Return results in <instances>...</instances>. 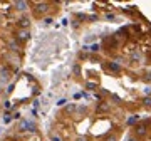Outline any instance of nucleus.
<instances>
[{"label":"nucleus","instance_id":"nucleus-10","mask_svg":"<svg viewBox=\"0 0 151 141\" xmlns=\"http://www.w3.org/2000/svg\"><path fill=\"white\" fill-rule=\"evenodd\" d=\"M27 126H29V121H27V119H24V121H20V124H19V129H20V131H27Z\"/></svg>","mask_w":151,"mask_h":141},{"label":"nucleus","instance_id":"nucleus-1","mask_svg":"<svg viewBox=\"0 0 151 141\" xmlns=\"http://www.w3.org/2000/svg\"><path fill=\"white\" fill-rule=\"evenodd\" d=\"M10 77H12V74H10V70H9V67H2L0 69V81H2V84H5V82H9L10 81Z\"/></svg>","mask_w":151,"mask_h":141},{"label":"nucleus","instance_id":"nucleus-11","mask_svg":"<svg viewBox=\"0 0 151 141\" xmlns=\"http://www.w3.org/2000/svg\"><path fill=\"white\" fill-rule=\"evenodd\" d=\"M99 49H101V45H99L97 42H96V44H92L91 47H87V50H92V52H97Z\"/></svg>","mask_w":151,"mask_h":141},{"label":"nucleus","instance_id":"nucleus-13","mask_svg":"<svg viewBox=\"0 0 151 141\" xmlns=\"http://www.w3.org/2000/svg\"><path fill=\"white\" fill-rule=\"evenodd\" d=\"M138 119H139V116H133V118H129V119H128V124H134Z\"/></svg>","mask_w":151,"mask_h":141},{"label":"nucleus","instance_id":"nucleus-9","mask_svg":"<svg viewBox=\"0 0 151 141\" xmlns=\"http://www.w3.org/2000/svg\"><path fill=\"white\" fill-rule=\"evenodd\" d=\"M27 131H30V133H35V131H37V124H35V123H34V121H29Z\"/></svg>","mask_w":151,"mask_h":141},{"label":"nucleus","instance_id":"nucleus-2","mask_svg":"<svg viewBox=\"0 0 151 141\" xmlns=\"http://www.w3.org/2000/svg\"><path fill=\"white\" fill-rule=\"evenodd\" d=\"M35 7H37L35 12H37L39 15H40V14H45V12L49 10V4L47 2H39V4H35Z\"/></svg>","mask_w":151,"mask_h":141},{"label":"nucleus","instance_id":"nucleus-7","mask_svg":"<svg viewBox=\"0 0 151 141\" xmlns=\"http://www.w3.org/2000/svg\"><path fill=\"white\" fill-rule=\"evenodd\" d=\"M136 135H138V136H145L146 135V126L145 124L136 126Z\"/></svg>","mask_w":151,"mask_h":141},{"label":"nucleus","instance_id":"nucleus-20","mask_svg":"<svg viewBox=\"0 0 151 141\" xmlns=\"http://www.w3.org/2000/svg\"><path fill=\"white\" fill-rule=\"evenodd\" d=\"M10 106H12V104H10V101H5V103H4V108H5V109H9Z\"/></svg>","mask_w":151,"mask_h":141},{"label":"nucleus","instance_id":"nucleus-18","mask_svg":"<svg viewBox=\"0 0 151 141\" xmlns=\"http://www.w3.org/2000/svg\"><path fill=\"white\" fill-rule=\"evenodd\" d=\"M65 103H67L65 99H59V101H57V103H55V104H57V106H64Z\"/></svg>","mask_w":151,"mask_h":141},{"label":"nucleus","instance_id":"nucleus-5","mask_svg":"<svg viewBox=\"0 0 151 141\" xmlns=\"http://www.w3.org/2000/svg\"><path fill=\"white\" fill-rule=\"evenodd\" d=\"M9 49L14 50V52H17V50L20 49V44H19V40H17V39H12L10 42H9Z\"/></svg>","mask_w":151,"mask_h":141},{"label":"nucleus","instance_id":"nucleus-23","mask_svg":"<svg viewBox=\"0 0 151 141\" xmlns=\"http://www.w3.org/2000/svg\"><path fill=\"white\" fill-rule=\"evenodd\" d=\"M106 141H116V136H109V138H108Z\"/></svg>","mask_w":151,"mask_h":141},{"label":"nucleus","instance_id":"nucleus-21","mask_svg":"<svg viewBox=\"0 0 151 141\" xmlns=\"http://www.w3.org/2000/svg\"><path fill=\"white\" fill-rule=\"evenodd\" d=\"M106 19H108V20H114V15H113V14H108V15H106Z\"/></svg>","mask_w":151,"mask_h":141},{"label":"nucleus","instance_id":"nucleus-14","mask_svg":"<svg viewBox=\"0 0 151 141\" xmlns=\"http://www.w3.org/2000/svg\"><path fill=\"white\" fill-rule=\"evenodd\" d=\"M50 141H62V138H60L59 135H52L50 136Z\"/></svg>","mask_w":151,"mask_h":141},{"label":"nucleus","instance_id":"nucleus-17","mask_svg":"<svg viewBox=\"0 0 151 141\" xmlns=\"http://www.w3.org/2000/svg\"><path fill=\"white\" fill-rule=\"evenodd\" d=\"M86 87H87V89H91V91H92V89L96 87V84H94V82H87V84H86Z\"/></svg>","mask_w":151,"mask_h":141},{"label":"nucleus","instance_id":"nucleus-8","mask_svg":"<svg viewBox=\"0 0 151 141\" xmlns=\"http://www.w3.org/2000/svg\"><path fill=\"white\" fill-rule=\"evenodd\" d=\"M19 25H20V27H24V30H27V27L30 25V22H29V19H25V17H24V19H20V20H19Z\"/></svg>","mask_w":151,"mask_h":141},{"label":"nucleus","instance_id":"nucleus-16","mask_svg":"<svg viewBox=\"0 0 151 141\" xmlns=\"http://www.w3.org/2000/svg\"><path fill=\"white\" fill-rule=\"evenodd\" d=\"M50 24H52V19H50V17L44 19V25H50Z\"/></svg>","mask_w":151,"mask_h":141},{"label":"nucleus","instance_id":"nucleus-19","mask_svg":"<svg viewBox=\"0 0 151 141\" xmlns=\"http://www.w3.org/2000/svg\"><path fill=\"white\" fill-rule=\"evenodd\" d=\"M10 119H12L10 116H9V114H5V118H4V123H10Z\"/></svg>","mask_w":151,"mask_h":141},{"label":"nucleus","instance_id":"nucleus-6","mask_svg":"<svg viewBox=\"0 0 151 141\" xmlns=\"http://www.w3.org/2000/svg\"><path fill=\"white\" fill-rule=\"evenodd\" d=\"M108 67L111 70H114V72H119V70H121V65H119L118 62H108Z\"/></svg>","mask_w":151,"mask_h":141},{"label":"nucleus","instance_id":"nucleus-4","mask_svg":"<svg viewBox=\"0 0 151 141\" xmlns=\"http://www.w3.org/2000/svg\"><path fill=\"white\" fill-rule=\"evenodd\" d=\"M14 5H15V9H17L19 12H25V10H29V4H27V2H24V0H17Z\"/></svg>","mask_w":151,"mask_h":141},{"label":"nucleus","instance_id":"nucleus-15","mask_svg":"<svg viewBox=\"0 0 151 141\" xmlns=\"http://www.w3.org/2000/svg\"><path fill=\"white\" fill-rule=\"evenodd\" d=\"M143 104L145 106H151V98H145L143 99Z\"/></svg>","mask_w":151,"mask_h":141},{"label":"nucleus","instance_id":"nucleus-3","mask_svg":"<svg viewBox=\"0 0 151 141\" xmlns=\"http://www.w3.org/2000/svg\"><path fill=\"white\" fill-rule=\"evenodd\" d=\"M29 39H30V32H29V30H24V29H22V30H19V34H17V40H19V42H25V40H29Z\"/></svg>","mask_w":151,"mask_h":141},{"label":"nucleus","instance_id":"nucleus-12","mask_svg":"<svg viewBox=\"0 0 151 141\" xmlns=\"http://www.w3.org/2000/svg\"><path fill=\"white\" fill-rule=\"evenodd\" d=\"M143 92L146 94V98H151V86H146L145 89H143Z\"/></svg>","mask_w":151,"mask_h":141},{"label":"nucleus","instance_id":"nucleus-22","mask_svg":"<svg viewBox=\"0 0 151 141\" xmlns=\"http://www.w3.org/2000/svg\"><path fill=\"white\" fill-rule=\"evenodd\" d=\"M76 141H87V138H86V136H81V138H77Z\"/></svg>","mask_w":151,"mask_h":141},{"label":"nucleus","instance_id":"nucleus-24","mask_svg":"<svg viewBox=\"0 0 151 141\" xmlns=\"http://www.w3.org/2000/svg\"><path fill=\"white\" fill-rule=\"evenodd\" d=\"M129 141H138V140H136V138H133V140H129Z\"/></svg>","mask_w":151,"mask_h":141}]
</instances>
